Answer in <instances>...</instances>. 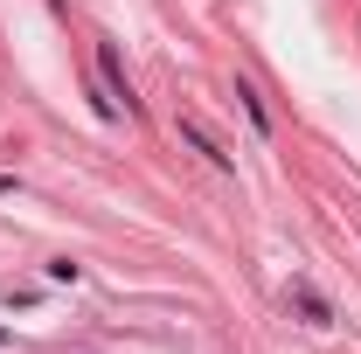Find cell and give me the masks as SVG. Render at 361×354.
Wrapping results in <instances>:
<instances>
[{"instance_id":"cell-1","label":"cell","mask_w":361,"mask_h":354,"mask_svg":"<svg viewBox=\"0 0 361 354\" xmlns=\"http://www.w3.org/2000/svg\"><path fill=\"white\" fill-rule=\"evenodd\" d=\"M180 139H188V146H195V153H209V167H236V160H229L223 146H216V133H209V126H202V118H195V111H180Z\"/></svg>"},{"instance_id":"cell-2","label":"cell","mask_w":361,"mask_h":354,"mask_svg":"<svg viewBox=\"0 0 361 354\" xmlns=\"http://www.w3.org/2000/svg\"><path fill=\"white\" fill-rule=\"evenodd\" d=\"M292 306L306 312V319H313V326H334V306H326V299H319V285H313V278H292Z\"/></svg>"},{"instance_id":"cell-3","label":"cell","mask_w":361,"mask_h":354,"mask_svg":"<svg viewBox=\"0 0 361 354\" xmlns=\"http://www.w3.org/2000/svg\"><path fill=\"white\" fill-rule=\"evenodd\" d=\"M236 104L250 111V126H257V133H271V118H264V97H257L250 84H236Z\"/></svg>"},{"instance_id":"cell-4","label":"cell","mask_w":361,"mask_h":354,"mask_svg":"<svg viewBox=\"0 0 361 354\" xmlns=\"http://www.w3.org/2000/svg\"><path fill=\"white\" fill-rule=\"evenodd\" d=\"M0 341H7V326H0Z\"/></svg>"}]
</instances>
